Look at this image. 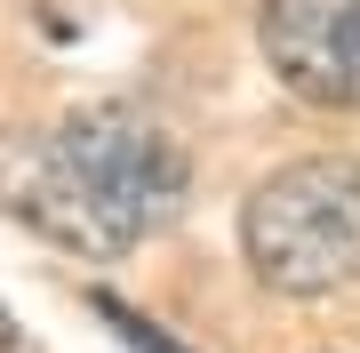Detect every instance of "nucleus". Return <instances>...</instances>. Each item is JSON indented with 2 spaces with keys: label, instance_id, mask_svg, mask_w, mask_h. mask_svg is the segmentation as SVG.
Returning <instances> with one entry per match:
<instances>
[{
  "label": "nucleus",
  "instance_id": "nucleus-6",
  "mask_svg": "<svg viewBox=\"0 0 360 353\" xmlns=\"http://www.w3.org/2000/svg\"><path fill=\"white\" fill-rule=\"evenodd\" d=\"M0 353H16V314L0 305Z\"/></svg>",
  "mask_w": 360,
  "mask_h": 353
},
{
  "label": "nucleus",
  "instance_id": "nucleus-2",
  "mask_svg": "<svg viewBox=\"0 0 360 353\" xmlns=\"http://www.w3.org/2000/svg\"><path fill=\"white\" fill-rule=\"evenodd\" d=\"M0 209L25 217L40 241L72 249V257H120V249L144 241L136 225L89 185V169L56 144V129H16V137H0Z\"/></svg>",
  "mask_w": 360,
  "mask_h": 353
},
{
  "label": "nucleus",
  "instance_id": "nucleus-4",
  "mask_svg": "<svg viewBox=\"0 0 360 353\" xmlns=\"http://www.w3.org/2000/svg\"><path fill=\"white\" fill-rule=\"evenodd\" d=\"M257 49L304 105H360V0H264Z\"/></svg>",
  "mask_w": 360,
  "mask_h": 353
},
{
  "label": "nucleus",
  "instance_id": "nucleus-3",
  "mask_svg": "<svg viewBox=\"0 0 360 353\" xmlns=\"http://www.w3.org/2000/svg\"><path fill=\"white\" fill-rule=\"evenodd\" d=\"M56 144L89 169V185L136 225V233H153L160 217L184 209V153L136 105H89V113L56 120Z\"/></svg>",
  "mask_w": 360,
  "mask_h": 353
},
{
  "label": "nucleus",
  "instance_id": "nucleus-1",
  "mask_svg": "<svg viewBox=\"0 0 360 353\" xmlns=\"http://www.w3.org/2000/svg\"><path fill=\"white\" fill-rule=\"evenodd\" d=\"M240 257L281 297H328L360 281V161L312 153L240 201Z\"/></svg>",
  "mask_w": 360,
  "mask_h": 353
},
{
  "label": "nucleus",
  "instance_id": "nucleus-5",
  "mask_svg": "<svg viewBox=\"0 0 360 353\" xmlns=\"http://www.w3.org/2000/svg\"><path fill=\"white\" fill-rule=\"evenodd\" d=\"M89 305H96V321L112 329V337L129 345V353H193V345H184V337H168V329H153V321H144V314H136L129 297H112V289H96Z\"/></svg>",
  "mask_w": 360,
  "mask_h": 353
}]
</instances>
